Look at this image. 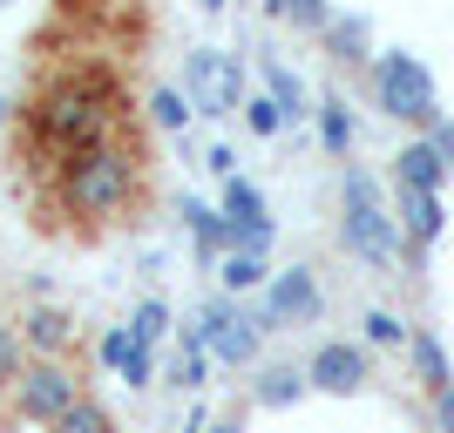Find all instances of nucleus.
<instances>
[{"mask_svg":"<svg viewBox=\"0 0 454 433\" xmlns=\"http://www.w3.org/2000/svg\"><path fill=\"white\" fill-rule=\"evenodd\" d=\"M27 122H35L41 150L75 156V150H95V143H109L115 95H109V81L95 75V68H68V75H55L48 89L35 95V102H27Z\"/></svg>","mask_w":454,"mask_h":433,"instance_id":"obj_1","label":"nucleus"},{"mask_svg":"<svg viewBox=\"0 0 454 433\" xmlns=\"http://www.w3.org/2000/svg\"><path fill=\"white\" fill-rule=\"evenodd\" d=\"M55 197L68 217L82 224H109L136 204V156L122 143H95V150H75L55 163Z\"/></svg>","mask_w":454,"mask_h":433,"instance_id":"obj_2","label":"nucleus"},{"mask_svg":"<svg viewBox=\"0 0 454 433\" xmlns=\"http://www.w3.org/2000/svg\"><path fill=\"white\" fill-rule=\"evenodd\" d=\"M340 244L360 264H373V271H394L400 244H407L394 204H387V189H380V176L360 170V163L340 170Z\"/></svg>","mask_w":454,"mask_h":433,"instance_id":"obj_3","label":"nucleus"},{"mask_svg":"<svg viewBox=\"0 0 454 433\" xmlns=\"http://www.w3.org/2000/svg\"><path fill=\"white\" fill-rule=\"evenodd\" d=\"M373 102L394 115V122H407L414 135H427L441 115H448V109H441V95H434V75H427L414 55H400V48L373 55Z\"/></svg>","mask_w":454,"mask_h":433,"instance_id":"obj_4","label":"nucleus"},{"mask_svg":"<svg viewBox=\"0 0 454 433\" xmlns=\"http://www.w3.org/2000/svg\"><path fill=\"white\" fill-rule=\"evenodd\" d=\"M197 325H204L210 359H217V366H231V373H251V366H258V352H265V325H258V312H251L245 298H231V291L204 298Z\"/></svg>","mask_w":454,"mask_h":433,"instance_id":"obj_5","label":"nucleus"},{"mask_svg":"<svg viewBox=\"0 0 454 433\" xmlns=\"http://www.w3.org/2000/svg\"><path fill=\"white\" fill-rule=\"evenodd\" d=\"M75 399H82V373L68 359H27V373H20V386H14V420L55 427Z\"/></svg>","mask_w":454,"mask_h":433,"instance_id":"obj_6","label":"nucleus"},{"mask_svg":"<svg viewBox=\"0 0 454 433\" xmlns=\"http://www.w3.org/2000/svg\"><path fill=\"white\" fill-rule=\"evenodd\" d=\"M258 325L265 332H292V325H319L325 312V291H319V271L312 264H285V271H271V284L258 291Z\"/></svg>","mask_w":454,"mask_h":433,"instance_id":"obj_7","label":"nucleus"},{"mask_svg":"<svg viewBox=\"0 0 454 433\" xmlns=\"http://www.w3.org/2000/svg\"><path fill=\"white\" fill-rule=\"evenodd\" d=\"M184 89H190V102H197L204 115H238L251 102V95H245V61L224 55V48H190Z\"/></svg>","mask_w":454,"mask_h":433,"instance_id":"obj_8","label":"nucleus"},{"mask_svg":"<svg viewBox=\"0 0 454 433\" xmlns=\"http://www.w3.org/2000/svg\"><path fill=\"white\" fill-rule=\"evenodd\" d=\"M305 373H312V393L353 399V393H366V379H373V352H366L360 339H325V345H312Z\"/></svg>","mask_w":454,"mask_h":433,"instance_id":"obj_9","label":"nucleus"},{"mask_svg":"<svg viewBox=\"0 0 454 433\" xmlns=\"http://www.w3.org/2000/svg\"><path fill=\"white\" fill-rule=\"evenodd\" d=\"M394 217H400L407 251H434L441 230H448V204H441V189H400L394 183Z\"/></svg>","mask_w":454,"mask_h":433,"instance_id":"obj_10","label":"nucleus"},{"mask_svg":"<svg viewBox=\"0 0 454 433\" xmlns=\"http://www.w3.org/2000/svg\"><path fill=\"white\" fill-rule=\"evenodd\" d=\"M20 339H27L35 359H68L75 339H82V325H75V312H61V305H27V312H20Z\"/></svg>","mask_w":454,"mask_h":433,"instance_id":"obj_11","label":"nucleus"},{"mask_svg":"<svg viewBox=\"0 0 454 433\" xmlns=\"http://www.w3.org/2000/svg\"><path fill=\"white\" fill-rule=\"evenodd\" d=\"M448 176H454V163L441 156L434 135H407V143H400V156H394V183L400 189H441Z\"/></svg>","mask_w":454,"mask_h":433,"instance_id":"obj_12","label":"nucleus"},{"mask_svg":"<svg viewBox=\"0 0 454 433\" xmlns=\"http://www.w3.org/2000/svg\"><path fill=\"white\" fill-rule=\"evenodd\" d=\"M407 373H414V386L427 399L454 386V359H448V345H441L434 325H414V339H407Z\"/></svg>","mask_w":454,"mask_h":433,"instance_id":"obj_13","label":"nucleus"},{"mask_svg":"<svg viewBox=\"0 0 454 433\" xmlns=\"http://www.w3.org/2000/svg\"><path fill=\"white\" fill-rule=\"evenodd\" d=\"M305 393H312V373H305V366H258V379H251V406H265V414L299 406Z\"/></svg>","mask_w":454,"mask_h":433,"instance_id":"obj_14","label":"nucleus"},{"mask_svg":"<svg viewBox=\"0 0 454 433\" xmlns=\"http://www.w3.org/2000/svg\"><path fill=\"white\" fill-rule=\"evenodd\" d=\"M271 284V258L265 251H224L217 258V291H231V298H258Z\"/></svg>","mask_w":454,"mask_h":433,"instance_id":"obj_15","label":"nucleus"},{"mask_svg":"<svg viewBox=\"0 0 454 433\" xmlns=\"http://www.w3.org/2000/svg\"><path fill=\"white\" fill-rule=\"evenodd\" d=\"M312 122H319V150L346 163V156H353V143H360V122H353V109H346V95H319Z\"/></svg>","mask_w":454,"mask_h":433,"instance_id":"obj_16","label":"nucleus"},{"mask_svg":"<svg viewBox=\"0 0 454 433\" xmlns=\"http://www.w3.org/2000/svg\"><path fill=\"white\" fill-rule=\"evenodd\" d=\"M184 224H190V237H197V258H204V264H217V258H224V230H231L224 204H204V197H184Z\"/></svg>","mask_w":454,"mask_h":433,"instance_id":"obj_17","label":"nucleus"},{"mask_svg":"<svg viewBox=\"0 0 454 433\" xmlns=\"http://www.w3.org/2000/svg\"><path fill=\"white\" fill-rule=\"evenodd\" d=\"M325 48H333L340 68H366V61H373V27H366V14H340L325 27Z\"/></svg>","mask_w":454,"mask_h":433,"instance_id":"obj_18","label":"nucleus"},{"mask_svg":"<svg viewBox=\"0 0 454 433\" xmlns=\"http://www.w3.org/2000/svg\"><path fill=\"white\" fill-rule=\"evenodd\" d=\"M258 68H265V95H271V102H278V109H285V122H305V115L319 109V102L305 95V81L292 75V68H285L278 55H265V61H258Z\"/></svg>","mask_w":454,"mask_h":433,"instance_id":"obj_19","label":"nucleus"},{"mask_svg":"<svg viewBox=\"0 0 454 433\" xmlns=\"http://www.w3.org/2000/svg\"><path fill=\"white\" fill-rule=\"evenodd\" d=\"M271 20H285V27H299V35L325 41V27H333V0H271Z\"/></svg>","mask_w":454,"mask_h":433,"instance_id":"obj_20","label":"nucleus"},{"mask_svg":"<svg viewBox=\"0 0 454 433\" xmlns=\"http://www.w3.org/2000/svg\"><path fill=\"white\" fill-rule=\"evenodd\" d=\"M204 366H210L204 325H184V339H176V366H170V379L184 386V393H197V386H204Z\"/></svg>","mask_w":454,"mask_h":433,"instance_id":"obj_21","label":"nucleus"},{"mask_svg":"<svg viewBox=\"0 0 454 433\" xmlns=\"http://www.w3.org/2000/svg\"><path fill=\"white\" fill-rule=\"evenodd\" d=\"M48 433H115V414H109V406H102L95 393H82L75 406H68V414L48 427Z\"/></svg>","mask_w":454,"mask_h":433,"instance_id":"obj_22","label":"nucleus"},{"mask_svg":"<svg viewBox=\"0 0 454 433\" xmlns=\"http://www.w3.org/2000/svg\"><path fill=\"white\" fill-rule=\"evenodd\" d=\"M271 237H278V224H271V217H231L224 251H265V258H271Z\"/></svg>","mask_w":454,"mask_h":433,"instance_id":"obj_23","label":"nucleus"},{"mask_svg":"<svg viewBox=\"0 0 454 433\" xmlns=\"http://www.w3.org/2000/svg\"><path fill=\"white\" fill-rule=\"evenodd\" d=\"M217 204H224V217H271L265 189L251 183V176H224V197H217Z\"/></svg>","mask_w":454,"mask_h":433,"instance_id":"obj_24","label":"nucleus"},{"mask_svg":"<svg viewBox=\"0 0 454 433\" xmlns=\"http://www.w3.org/2000/svg\"><path fill=\"white\" fill-rule=\"evenodd\" d=\"M360 325H366V345H400L407 352V339H414V325L400 319V312H387V305H373Z\"/></svg>","mask_w":454,"mask_h":433,"instance_id":"obj_25","label":"nucleus"},{"mask_svg":"<svg viewBox=\"0 0 454 433\" xmlns=\"http://www.w3.org/2000/svg\"><path fill=\"white\" fill-rule=\"evenodd\" d=\"M150 115H156V129H190L197 102H190V89H156L150 95Z\"/></svg>","mask_w":454,"mask_h":433,"instance_id":"obj_26","label":"nucleus"},{"mask_svg":"<svg viewBox=\"0 0 454 433\" xmlns=\"http://www.w3.org/2000/svg\"><path fill=\"white\" fill-rule=\"evenodd\" d=\"M20 373H27V339H20V319H14V325H0V386L14 393Z\"/></svg>","mask_w":454,"mask_h":433,"instance_id":"obj_27","label":"nucleus"},{"mask_svg":"<svg viewBox=\"0 0 454 433\" xmlns=\"http://www.w3.org/2000/svg\"><path fill=\"white\" fill-rule=\"evenodd\" d=\"M129 332H136V345H156L163 332H170V305H163V298H143L129 312Z\"/></svg>","mask_w":454,"mask_h":433,"instance_id":"obj_28","label":"nucleus"},{"mask_svg":"<svg viewBox=\"0 0 454 433\" xmlns=\"http://www.w3.org/2000/svg\"><path fill=\"white\" fill-rule=\"evenodd\" d=\"M245 129L251 135H285L292 122H285V109L271 102V95H251V102H245Z\"/></svg>","mask_w":454,"mask_h":433,"instance_id":"obj_29","label":"nucleus"},{"mask_svg":"<svg viewBox=\"0 0 454 433\" xmlns=\"http://www.w3.org/2000/svg\"><path fill=\"white\" fill-rule=\"evenodd\" d=\"M122 386H129V393H143V386H156V345H136L129 359H122Z\"/></svg>","mask_w":454,"mask_h":433,"instance_id":"obj_30","label":"nucleus"},{"mask_svg":"<svg viewBox=\"0 0 454 433\" xmlns=\"http://www.w3.org/2000/svg\"><path fill=\"white\" fill-rule=\"evenodd\" d=\"M136 352V332L129 325H109V332H102V366H109V373H122V359Z\"/></svg>","mask_w":454,"mask_h":433,"instance_id":"obj_31","label":"nucleus"},{"mask_svg":"<svg viewBox=\"0 0 454 433\" xmlns=\"http://www.w3.org/2000/svg\"><path fill=\"white\" fill-rule=\"evenodd\" d=\"M204 170L224 183V176H238V156H231V150H210V156H204Z\"/></svg>","mask_w":454,"mask_h":433,"instance_id":"obj_32","label":"nucleus"},{"mask_svg":"<svg viewBox=\"0 0 454 433\" xmlns=\"http://www.w3.org/2000/svg\"><path fill=\"white\" fill-rule=\"evenodd\" d=\"M434 433H454V386L434 393Z\"/></svg>","mask_w":454,"mask_h":433,"instance_id":"obj_33","label":"nucleus"},{"mask_svg":"<svg viewBox=\"0 0 454 433\" xmlns=\"http://www.w3.org/2000/svg\"><path fill=\"white\" fill-rule=\"evenodd\" d=\"M427 135H434V143H441V156H448V163H454V115H441V122H434V129H427Z\"/></svg>","mask_w":454,"mask_h":433,"instance_id":"obj_34","label":"nucleus"},{"mask_svg":"<svg viewBox=\"0 0 454 433\" xmlns=\"http://www.w3.org/2000/svg\"><path fill=\"white\" fill-rule=\"evenodd\" d=\"M210 433H245V420H210Z\"/></svg>","mask_w":454,"mask_h":433,"instance_id":"obj_35","label":"nucleus"},{"mask_svg":"<svg viewBox=\"0 0 454 433\" xmlns=\"http://www.w3.org/2000/svg\"><path fill=\"white\" fill-rule=\"evenodd\" d=\"M7 115H14V102H7V95H0V129H7Z\"/></svg>","mask_w":454,"mask_h":433,"instance_id":"obj_36","label":"nucleus"},{"mask_svg":"<svg viewBox=\"0 0 454 433\" xmlns=\"http://www.w3.org/2000/svg\"><path fill=\"white\" fill-rule=\"evenodd\" d=\"M0 7H7V0H0Z\"/></svg>","mask_w":454,"mask_h":433,"instance_id":"obj_37","label":"nucleus"}]
</instances>
